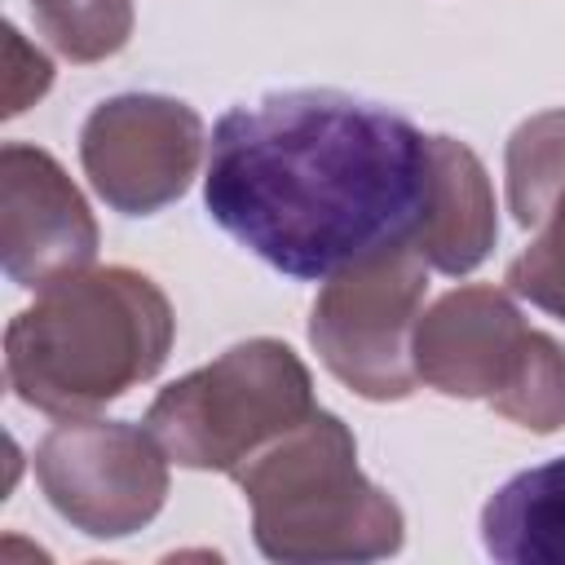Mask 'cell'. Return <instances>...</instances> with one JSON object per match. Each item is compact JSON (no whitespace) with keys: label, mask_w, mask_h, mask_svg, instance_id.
Returning a JSON list of instances; mask_svg holds the SVG:
<instances>
[{"label":"cell","mask_w":565,"mask_h":565,"mask_svg":"<svg viewBox=\"0 0 565 565\" xmlns=\"http://www.w3.org/2000/svg\"><path fill=\"white\" fill-rule=\"evenodd\" d=\"M508 291L565 322V203L539 225V238L508 265Z\"/></svg>","instance_id":"15"},{"label":"cell","mask_w":565,"mask_h":565,"mask_svg":"<svg viewBox=\"0 0 565 565\" xmlns=\"http://www.w3.org/2000/svg\"><path fill=\"white\" fill-rule=\"evenodd\" d=\"M428 159L433 168L424 216L415 230V252L428 260V269L463 278L490 256L499 238L494 185L477 150L455 137H428Z\"/></svg>","instance_id":"10"},{"label":"cell","mask_w":565,"mask_h":565,"mask_svg":"<svg viewBox=\"0 0 565 565\" xmlns=\"http://www.w3.org/2000/svg\"><path fill=\"white\" fill-rule=\"evenodd\" d=\"M53 84V62L22 40L13 22H4V119L22 115Z\"/></svg>","instance_id":"16"},{"label":"cell","mask_w":565,"mask_h":565,"mask_svg":"<svg viewBox=\"0 0 565 565\" xmlns=\"http://www.w3.org/2000/svg\"><path fill=\"white\" fill-rule=\"evenodd\" d=\"M530 322L508 291L472 282L433 300L415 322V371L419 384L441 397H481L494 402L512 380Z\"/></svg>","instance_id":"9"},{"label":"cell","mask_w":565,"mask_h":565,"mask_svg":"<svg viewBox=\"0 0 565 565\" xmlns=\"http://www.w3.org/2000/svg\"><path fill=\"white\" fill-rule=\"evenodd\" d=\"M40 35L71 62L115 57L132 35V0H31Z\"/></svg>","instance_id":"13"},{"label":"cell","mask_w":565,"mask_h":565,"mask_svg":"<svg viewBox=\"0 0 565 565\" xmlns=\"http://www.w3.org/2000/svg\"><path fill=\"white\" fill-rule=\"evenodd\" d=\"M508 172V207L516 225L539 230L565 203V106L530 115L503 154Z\"/></svg>","instance_id":"12"},{"label":"cell","mask_w":565,"mask_h":565,"mask_svg":"<svg viewBox=\"0 0 565 565\" xmlns=\"http://www.w3.org/2000/svg\"><path fill=\"white\" fill-rule=\"evenodd\" d=\"M428 137L397 110L331 88L230 106L207 141V216L269 269L305 282L415 243Z\"/></svg>","instance_id":"1"},{"label":"cell","mask_w":565,"mask_h":565,"mask_svg":"<svg viewBox=\"0 0 565 565\" xmlns=\"http://www.w3.org/2000/svg\"><path fill=\"white\" fill-rule=\"evenodd\" d=\"M177 318L159 282L128 265L79 269L35 291L4 331V380L53 419L93 415L159 375Z\"/></svg>","instance_id":"2"},{"label":"cell","mask_w":565,"mask_h":565,"mask_svg":"<svg viewBox=\"0 0 565 565\" xmlns=\"http://www.w3.org/2000/svg\"><path fill=\"white\" fill-rule=\"evenodd\" d=\"M313 380L291 344L256 335L172 380L146 411V428L177 468L234 472L247 455L309 419Z\"/></svg>","instance_id":"4"},{"label":"cell","mask_w":565,"mask_h":565,"mask_svg":"<svg viewBox=\"0 0 565 565\" xmlns=\"http://www.w3.org/2000/svg\"><path fill=\"white\" fill-rule=\"evenodd\" d=\"M481 547L503 565H565V455L508 477L490 494Z\"/></svg>","instance_id":"11"},{"label":"cell","mask_w":565,"mask_h":565,"mask_svg":"<svg viewBox=\"0 0 565 565\" xmlns=\"http://www.w3.org/2000/svg\"><path fill=\"white\" fill-rule=\"evenodd\" d=\"M97 256V221L62 172V163L40 150L9 141L0 150V260L4 274L44 291L57 278L88 269Z\"/></svg>","instance_id":"8"},{"label":"cell","mask_w":565,"mask_h":565,"mask_svg":"<svg viewBox=\"0 0 565 565\" xmlns=\"http://www.w3.org/2000/svg\"><path fill=\"white\" fill-rule=\"evenodd\" d=\"M35 481L53 512L88 539H128L168 499V450L128 419L75 415L35 446Z\"/></svg>","instance_id":"6"},{"label":"cell","mask_w":565,"mask_h":565,"mask_svg":"<svg viewBox=\"0 0 565 565\" xmlns=\"http://www.w3.org/2000/svg\"><path fill=\"white\" fill-rule=\"evenodd\" d=\"M230 477L252 508V534L269 561L322 565L402 552V508L362 477L358 441L331 411H313Z\"/></svg>","instance_id":"3"},{"label":"cell","mask_w":565,"mask_h":565,"mask_svg":"<svg viewBox=\"0 0 565 565\" xmlns=\"http://www.w3.org/2000/svg\"><path fill=\"white\" fill-rule=\"evenodd\" d=\"M490 406L530 433L565 428V344L547 331H530L512 380Z\"/></svg>","instance_id":"14"},{"label":"cell","mask_w":565,"mask_h":565,"mask_svg":"<svg viewBox=\"0 0 565 565\" xmlns=\"http://www.w3.org/2000/svg\"><path fill=\"white\" fill-rule=\"evenodd\" d=\"M428 296V260L415 243L331 274L309 309V344L322 366L366 402H402L419 388L415 322Z\"/></svg>","instance_id":"5"},{"label":"cell","mask_w":565,"mask_h":565,"mask_svg":"<svg viewBox=\"0 0 565 565\" xmlns=\"http://www.w3.org/2000/svg\"><path fill=\"white\" fill-rule=\"evenodd\" d=\"M203 119L163 93H119L79 128V163L110 212L150 216L177 203L203 163Z\"/></svg>","instance_id":"7"}]
</instances>
